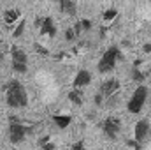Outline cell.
Returning a JSON list of instances; mask_svg holds the SVG:
<instances>
[{
  "label": "cell",
  "mask_w": 151,
  "mask_h": 150,
  "mask_svg": "<svg viewBox=\"0 0 151 150\" xmlns=\"http://www.w3.org/2000/svg\"><path fill=\"white\" fill-rule=\"evenodd\" d=\"M5 103L9 108H27L28 92L19 79H11L5 85Z\"/></svg>",
  "instance_id": "6da1fadb"
},
{
  "label": "cell",
  "mask_w": 151,
  "mask_h": 150,
  "mask_svg": "<svg viewBox=\"0 0 151 150\" xmlns=\"http://www.w3.org/2000/svg\"><path fill=\"white\" fill-rule=\"evenodd\" d=\"M121 58H123V55H121L119 48H118V46H114V44H113V46H109V48L104 51V55L100 57L99 64H97L99 73H100V74H107V73L114 71V67H116L118 60H121Z\"/></svg>",
  "instance_id": "7a4b0ae2"
},
{
  "label": "cell",
  "mask_w": 151,
  "mask_h": 150,
  "mask_svg": "<svg viewBox=\"0 0 151 150\" xmlns=\"http://www.w3.org/2000/svg\"><path fill=\"white\" fill-rule=\"evenodd\" d=\"M148 94H150L148 87H146V85H139V87L134 90V94L130 95L128 103H127L128 113L137 115V113L142 111V108H144V104H146V101H148Z\"/></svg>",
  "instance_id": "3957f363"
},
{
  "label": "cell",
  "mask_w": 151,
  "mask_h": 150,
  "mask_svg": "<svg viewBox=\"0 0 151 150\" xmlns=\"http://www.w3.org/2000/svg\"><path fill=\"white\" fill-rule=\"evenodd\" d=\"M30 134V127L18 122L16 118H11L9 122V127H7V138L12 145H18L21 141H25V138Z\"/></svg>",
  "instance_id": "277c9868"
},
{
  "label": "cell",
  "mask_w": 151,
  "mask_h": 150,
  "mask_svg": "<svg viewBox=\"0 0 151 150\" xmlns=\"http://www.w3.org/2000/svg\"><path fill=\"white\" fill-rule=\"evenodd\" d=\"M11 67L18 74H25L28 71V57H27L25 50H21L18 46L11 48Z\"/></svg>",
  "instance_id": "5b68a950"
},
{
  "label": "cell",
  "mask_w": 151,
  "mask_h": 150,
  "mask_svg": "<svg viewBox=\"0 0 151 150\" xmlns=\"http://www.w3.org/2000/svg\"><path fill=\"white\" fill-rule=\"evenodd\" d=\"M121 131V120L116 118V117H107L104 122H102V133L106 134L107 140H116L118 134Z\"/></svg>",
  "instance_id": "8992f818"
},
{
  "label": "cell",
  "mask_w": 151,
  "mask_h": 150,
  "mask_svg": "<svg viewBox=\"0 0 151 150\" xmlns=\"http://www.w3.org/2000/svg\"><path fill=\"white\" fill-rule=\"evenodd\" d=\"M150 136H151V122L146 120V118L139 120L135 124V127H134V140L142 145V143H146L150 140Z\"/></svg>",
  "instance_id": "52a82bcc"
},
{
  "label": "cell",
  "mask_w": 151,
  "mask_h": 150,
  "mask_svg": "<svg viewBox=\"0 0 151 150\" xmlns=\"http://www.w3.org/2000/svg\"><path fill=\"white\" fill-rule=\"evenodd\" d=\"M35 25H37L40 36H46V37H55L56 36V25L53 21V18L49 16H40L35 20Z\"/></svg>",
  "instance_id": "ba28073f"
},
{
  "label": "cell",
  "mask_w": 151,
  "mask_h": 150,
  "mask_svg": "<svg viewBox=\"0 0 151 150\" xmlns=\"http://www.w3.org/2000/svg\"><path fill=\"white\" fill-rule=\"evenodd\" d=\"M118 90H119V81L116 79V78H111V79H106V81H102V85H100V94L106 97V99H109V97H113L118 94Z\"/></svg>",
  "instance_id": "9c48e42d"
},
{
  "label": "cell",
  "mask_w": 151,
  "mask_h": 150,
  "mask_svg": "<svg viewBox=\"0 0 151 150\" xmlns=\"http://www.w3.org/2000/svg\"><path fill=\"white\" fill-rule=\"evenodd\" d=\"M91 79H93V76H91V73L88 69H81V71H77L72 85H74V88H81L83 90L84 87H88L91 83Z\"/></svg>",
  "instance_id": "30bf717a"
},
{
  "label": "cell",
  "mask_w": 151,
  "mask_h": 150,
  "mask_svg": "<svg viewBox=\"0 0 151 150\" xmlns=\"http://www.w3.org/2000/svg\"><path fill=\"white\" fill-rule=\"evenodd\" d=\"M19 20H21V11H19V9H7V11L4 12V21H5L7 27L16 25Z\"/></svg>",
  "instance_id": "8fae6325"
},
{
  "label": "cell",
  "mask_w": 151,
  "mask_h": 150,
  "mask_svg": "<svg viewBox=\"0 0 151 150\" xmlns=\"http://www.w3.org/2000/svg\"><path fill=\"white\" fill-rule=\"evenodd\" d=\"M58 5H60V11L63 14H67V16H76V12H77V7H76L74 0H62Z\"/></svg>",
  "instance_id": "7c38bea8"
},
{
  "label": "cell",
  "mask_w": 151,
  "mask_h": 150,
  "mask_svg": "<svg viewBox=\"0 0 151 150\" xmlns=\"http://www.w3.org/2000/svg\"><path fill=\"white\" fill-rule=\"evenodd\" d=\"M67 97H69V101H70L72 104H76V106H81V104L84 103V94H83L81 88H72V90H69Z\"/></svg>",
  "instance_id": "4fadbf2b"
},
{
  "label": "cell",
  "mask_w": 151,
  "mask_h": 150,
  "mask_svg": "<svg viewBox=\"0 0 151 150\" xmlns=\"http://www.w3.org/2000/svg\"><path fill=\"white\" fill-rule=\"evenodd\" d=\"M53 122L58 129H67L72 124V117L70 115H53Z\"/></svg>",
  "instance_id": "5bb4252c"
},
{
  "label": "cell",
  "mask_w": 151,
  "mask_h": 150,
  "mask_svg": "<svg viewBox=\"0 0 151 150\" xmlns=\"http://www.w3.org/2000/svg\"><path fill=\"white\" fill-rule=\"evenodd\" d=\"M25 30H27V20H19L12 28V37H23Z\"/></svg>",
  "instance_id": "9a60e30c"
},
{
  "label": "cell",
  "mask_w": 151,
  "mask_h": 150,
  "mask_svg": "<svg viewBox=\"0 0 151 150\" xmlns=\"http://www.w3.org/2000/svg\"><path fill=\"white\" fill-rule=\"evenodd\" d=\"M116 18H118V9H114V7L104 11V14H102V20H104L106 23H111V21H114Z\"/></svg>",
  "instance_id": "2e32d148"
},
{
  "label": "cell",
  "mask_w": 151,
  "mask_h": 150,
  "mask_svg": "<svg viewBox=\"0 0 151 150\" xmlns=\"http://www.w3.org/2000/svg\"><path fill=\"white\" fill-rule=\"evenodd\" d=\"M63 39H65L67 42H76V41H77V36H76L74 28H65V32H63Z\"/></svg>",
  "instance_id": "e0dca14e"
},
{
  "label": "cell",
  "mask_w": 151,
  "mask_h": 150,
  "mask_svg": "<svg viewBox=\"0 0 151 150\" xmlns=\"http://www.w3.org/2000/svg\"><path fill=\"white\" fill-rule=\"evenodd\" d=\"M72 28H74V32H76V36H77V39H79V37H83V34H84V28H83L81 21H77V23H76V25L72 27Z\"/></svg>",
  "instance_id": "ac0fdd59"
},
{
  "label": "cell",
  "mask_w": 151,
  "mask_h": 150,
  "mask_svg": "<svg viewBox=\"0 0 151 150\" xmlns=\"http://www.w3.org/2000/svg\"><path fill=\"white\" fill-rule=\"evenodd\" d=\"M93 103H95L97 106H102V104L106 103V97H104V95L99 92V94H95V95H93Z\"/></svg>",
  "instance_id": "d6986e66"
},
{
  "label": "cell",
  "mask_w": 151,
  "mask_h": 150,
  "mask_svg": "<svg viewBox=\"0 0 151 150\" xmlns=\"http://www.w3.org/2000/svg\"><path fill=\"white\" fill-rule=\"evenodd\" d=\"M79 21H81V25H83V28H84V32H90V30H91V27H93V25H91V21H90V20H86V18H83V20H79Z\"/></svg>",
  "instance_id": "ffe728a7"
},
{
  "label": "cell",
  "mask_w": 151,
  "mask_h": 150,
  "mask_svg": "<svg viewBox=\"0 0 151 150\" xmlns=\"http://www.w3.org/2000/svg\"><path fill=\"white\" fill-rule=\"evenodd\" d=\"M40 150H56V145H55L53 141H47V143H44V145L40 147Z\"/></svg>",
  "instance_id": "44dd1931"
},
{
  "label": "cell",
  "mask_w": 151,
  "mask_h": 150,
  "mask_svg": "<svg viewBox=\"0 0 151 150\" xmlns=\"http://www.w3.org/2000/svg\"><path fill=\"white\" fill-rule=\"evenodd\" d=\"M72 150H86V147H84V143H83V140L76 141L74 145H72Z\"/></svg>",
  "instance_id": "7402d4cb"
},
{
  "label": "cell",
  "mask_w": 151,
  "mask_h": 150,
  "mask_svg": "<svg viewBox=\"0 0 151 150\" xmlns=\"http://www.w3.org/2000/svg\"><path fill=\"white\" fill-rule=\"evenodd\" d=\"M127 145H128V147H134V149H137V150H141V147H142V145H141V143H137L135 140H128V141H127Z\"/></svg>",
  "instance_id": "603a6c76"
},
{
  "label": "cell",
  "mask_w": 151,
  "mask_h": 150,
  "mask_svg": "<svg viewBox=\"0 0 151 150\" xmlns=\"http://www.w3.org/2000/svg\"><path fill=\"white\" fill-rule=\"evenodd\" d=\"M35 50H37V53H42V55H49V53H47V50H46L44 46H39V44H35Z\"/></svg>",
  "instance_id": "cb8c5ba5"
},
{
  "label": "cell",
  "mask_w": 151,
  "mask_h": 150,
  "mask_svg": "<svg viewBox=\"0 0 151 150\" xmlns=\"http://www.w3.org/2000/svg\"><path fill=\"white\" fill-rule=\"evenodd\" d=\"M47 141H51V138H49V136H44V138H40V140H39V145L42 147V145H44V143H47Z\"/></svg>",
  "instance_id": "d4e9b609"
},
{
  "label": "cell",
  "mask_w": 151,
  "mask_h": 150,
  "mask_svg": "<svg viewBox=\"0 0 151 150\" xmlns=\"http://www.w3.org/2000/svg\"><path fill=\"white\" fill-rule=\"evenodd\" d=\"M142 51H146V53H151V42H148V44H144V46H142Z\"/></svg>",
  "instance_id": "484cf974"
},
{
  "label": "cell",
  "mask_w": 151,
  "mask_h": 150,
  "mask_svg": "<svg viewBox=\"0 0 151 150\" xmlns=\"http://www.w3.org/2000/svg\"><path fill=\"white\" fill-rule=\"evenodd\" d=\"M51 2H56V4H60V2H62V0H51Z\"/></svg>",
  "instance_id": "4316f807"
}]
</instances>
